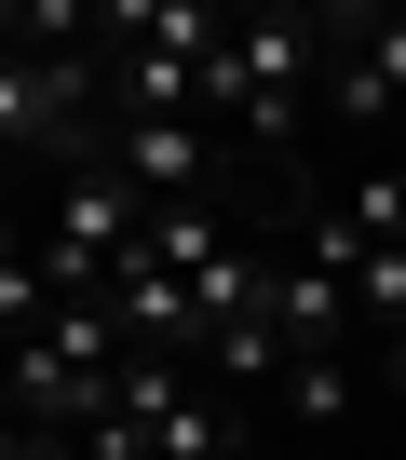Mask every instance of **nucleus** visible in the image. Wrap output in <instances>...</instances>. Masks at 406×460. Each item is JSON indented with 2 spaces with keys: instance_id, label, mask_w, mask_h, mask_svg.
<instances>
[{
  "instance_id": "nucleus-1",
  "label": "nucleus",
  "mask_w": 406,
  "mask_h": 460,
  "mask_svg": "<svg viewBox=\"0 0 406 460\" xmlns=\"http://www.w3.org/2000/svg\"><path fill=\"white\" fill-rule=\"evenodd\" d=\"M149 217L163 203H217V122H109V149H95Z\"/></svg>"
},
{
  "instance_id": "nucleus-3",
  "label": "nucleus",
  "mask_w": 406,
  "mask_h": 460,
  "mask_svg": "<svg viewBox=\"0 0 406 460\" xmlns=\"http://www.w3.org/2000/svg\"><path fill=\"white\" fill-rule=\"evenodd\" d=\"M339 217L366 230V244H406V163H366V176L339 190Z\"/></svg>"
},
{
  "instance_id": "nucleus-4",
  "label": "nucleus",
  "mask_w": 406,
  "mask_h": 460,
  "mask_svg": "<svg viewBox=\"0 0 406 460\" xmlns=\"http://www.w3.org/2000/svg\"><path fill=\"white\" fill-rule=\"evenodd\" d=\"M379 379H393V393H406V325H393V339H379Z\"/></svg>"
},
{
  "instance_id": "nucleus-2",
  "label": "nucleus",
  "mask_w": 406,
  "mask_h": 460,
  "mask_svg": "<svg viewBox=\"0 0 406 460\" xmlns=\"http://www.w3.org/2000/svg\"><path fill=\"white\" fill-rule=\"evenodd\" d=\"M271 393H285L298 433H339V420H352V352H312V366H285Z\"/></svg>"
}]
</instances>
